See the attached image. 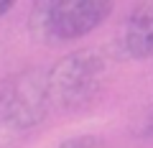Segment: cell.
<instances>
[{"mask_svg": "<svg viewBox=\"0 0 153 148\" xmlns=\"http://www.w3.org/2000/svg\"><path fill=\"white\" fill-rule=\"evenodd\" d=\"M110 61L97 49H76L61 56L46 71V92L51 110H79L92 105L105 92Z\"/></svg>", "mask_w": 153, "mask_h": 148, "instance_id": "cell-1", "label": "cell"}, {"mask_svg": "<svg viewBox=\"0 0 153 148\" xmlns=\"http://www.w3.org/2000/svg\"><path fill=\"white\" fill-rule=\"evenodd\" d=\"M112 10L110 0H44L31 10V31L46 44H66L100 28Z\"/></svg>", "mask_w": 153, "mask_h": 148, "instance_id": "cell-2", "label": "cell"}, {"mask_svg": "<svg viewBox=\"0 0 153 148\" xmlns=\"http://www.w3.org/2000/svg\"><path fill=\"white\" fill-rule=\"evenodd\" d=\"M51 112L46 71L23 69L0 84V125L8 130H31Z\"/></svg>", "mask_w": 153, "mask_h": 148, "instance_id": "cell-3", "label": "cell"}, {"mask_svg": "<svg viewBox=\"0 0 153 148\" xmlns=\"http://www.w3.org/2000/svg\"><path fill=\"white\" fill-rule=\"evenodd\" d=\"M123 49L130 59L153 56V3H140L130 10L123 28Z\"/></svg>", "mask_w": 153, "mask_h": 148, "instance_id": "cell-4", "label": "cell"}, {"mask_svg": "<svg viewBox=\"0 0 153 148\" xmlns=\"http://www.w3.org/2000/svg\"><path fill=\"white\" fill-rule=\"evenodd\" d=\"M54 148H100V138L94 135H74V138H66V141L56 143Z\"/></svg>", "mask_w": 153, "mask_h": 148, "instance_id": "cell-5", "label": "cell"}, {"mask_svg": "<svg viewBox=\"0 0 153 148\" xmlns=\"http://www.w3.org/2000/svg\"><path fill=\"white\" fill-rule=\"evenodd\" d=\"M135 133L140 138H153V105H151V110L146 112V118L140 120V125H138Z\"/></svg>", "mask_w": 153, "mask_h": 148, "instance_id": "cell-6", "label": "cell"}, {"mask_svg": "<svg viewBox=\"0 0 153 148\" xmlns=\"http://www.w3.org/2000/svg\"><path fill=\"white\" fill-rule=\"evenodd\" d=\"M13 5H16L13 0H0V18H3V16H8V13L13 10Z\"/></svg>", "mask_w": 153, "mask_h": 148, "instance_id": "cell-7", "label": "cell"}]
</instances>
